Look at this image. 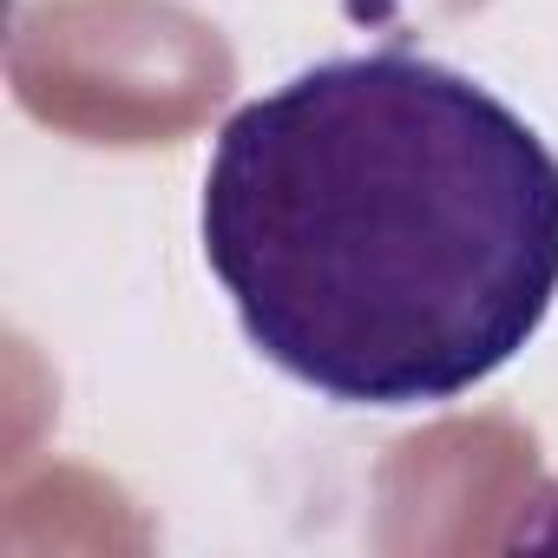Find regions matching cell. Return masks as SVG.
Listing matches in <instances>:
<instances>
[{
    "mask_svg": "<svg viewBox=\"0 0 558 558\" xmlns=\"http://www.w3.org/2000/svg\"><path fill=\"white\" fill-rule=\"evenodd\" d=\"M204 263L250 349L342 408H447L558 303V158L421 53L323 60L230 112Z\"/></svg>",
    "mask_w": 558,
    "mask_h": 558,
    "instance_id": "obj_1",
    "label": "cell"
}]
</instances>
